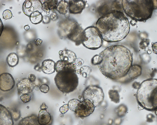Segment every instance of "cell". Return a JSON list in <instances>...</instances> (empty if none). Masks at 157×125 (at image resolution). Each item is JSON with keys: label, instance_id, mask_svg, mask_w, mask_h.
<instances>
[{"label": "cell", "instance_id": "cell-4", "mask_svg": "<svg viewBox=\"0 0 157 125\" xmlns=\"http://www.w3.org/2000/svg\"><path fill=\"white\" fill-rule=\"evenodd\" d=\"M121 2L125 13L136 22H145L151 18L155 8L153 0H123Z\"/></svg>", "mask_w": 157, "mask_h": 125}, {"label": "cell", "instance_id": "cell-3", "mask_svg": "<svg viewBox=\"0 0 157 125\" xmlns=\"http://www.w3.org/2000/svg\"><path fill=\"white\" fill-rule=\"evenodd\" d=\"M55 70L57 73L54 78L55 82L60 91L68 93L76 89L78 78L75 63L60 59L55 63Z\"/></svg>", "mask_w": 157, "mask_h": 125}, {"label": "cell", "instance_id": "cell-16", "mask_svg": "<svg viewBox=\"0 0 157 125\" xmlns=\"http://www.w3.org/2000/svg\"><path fill=\"white\" fill-rule=\"evenodd\" d=\"M60 60H64L71 63H75L76 58L75 54L73 51L67 49L60 50L59 52Z\"/></svg>", "mask_w": 157, "mask_h": 125}, {"label": "cell", "instance_id": "cell-7", "mask_svg": "<svg viewBox=\"0 0 157 125\" xmlns=\"http://www.w3.org/2000/svg\"><path fill=\"white\" fill-rule=\"evenodd\" d=\"M82 96L84 99L89 100L93 103L95 107H96L103 101L104 95L101 87L96 85H90L85 89Z\"/></svg>", "mask_w": 157, "mask_h": 125}, {"label": "cell", "instance_id": "cell-17", "mask_svg": "<svg viewBox=\"0 0 157 125\" xmlns=\"http://www.w3.org/2000/svg\"><path fill=\"white\" fill-rule=\"evenodd\" d=\"M55 62L53 60L48 59L44 60L41 66L42 71L44 73L51 74L55 71Z\"/></svg>", "mask_w": 157, "mask_h": 125}, {"label": "cell", "instance_id": "cell-14", "mask_svg": "<svg viewBox=\"0 0 157 125\" xmlns=\"http://www.w3.org/2000/svg\"><path fill=\"white\" fill-rule=\"evenodd\" d=\"M11 112L5 106L0 104V125H13Z\"/></svg>", "mask_w": 157, "mask_h": 125}, {"label": "cell", "instance_id": "cell-9", "mask_svg": "<svg viewBox=\"0 0 157 125\" xmlns=\"http://www.w3.org/2000/svg\"><path fill=\"white\" fill-rule=\"evenodd\" d=\"M22 8L24 13L29 17L35 12L41 13L43 11L42 5L39 0H26L23 4Z\"/></svg>", "mask_w": 157, "mask_h": 125}, {"label": "cell", "instance_id": "cell-40", "mask_svg": "<svg viewBox=\"0 0 157 125\" xmlns=\"http://www.w3.org/2000/svg\"><path fill=\"white\" fill-rule=\"evenodd\" d=\"M48 108V107L46 106L44 102L40 106V109H46Z\"/></svg>", "mask_w": 157, "mask_h": 125}, {"label": "cell", "instance_id": "cell-35", "mask_svg": "<svg viewBox=\"0 0 157 125\" xmlns=\"http://www.w3.org/2000/svg\"><path fill=\"white\" fill-rule=\"evenodd\" d=\"M50 17V18L53 21L56 20L58 18V14L56 12L52 13L51 14Z\"/></svg>", "mask_w": 157, "mask_h": 125}, {"label": "cell", "instance_id": "cell-1", "mask_svg": "<svg viewBox=\"0 0 157 125\" xmlns=\"http://www.w3.org/2000/svg\"><path fill=\"white\" fill-rule=\"evenodd\" d=\"M132 62L130 50L123 45H117L108 47L100 53L97 65L103 75L117 80L127 75Z\"/></svg>", "mask_w": 157, "mask_h": 125}, {"label": "cell", "instance_id": "cell-28", "mask_svg": "<svg viewBox=\"0 0 157 125\" xmlns=\"http://www.w3.org/2000/svg\"><path fill=\"white\" fill-rule=\"evenodd\" d=\"M31 96L28 94H24L21 95L20 97V99L24 103L29 102L30 100Z\"/></svg>", "mask_w": 157, "mask_h": 125}, {"label": "cell", "instance_id": "cell-32", "mask_svg": "<svg viewBox=\"0 0 157 125\" xmlns=\"http://www.w3.org/2000/svg\"><path fill=\"white\" fill-rule=\"evenodd\" d=\"M84 62L83 60L80 58H76L75 61V64L79 66H82Z\"/></svg>", "mask_w": 157, "mask_h": 125}, {"label": "cell", "instance_id": "cell-5", "mask_svg": "<svg viewBox=\"0 0 157 125\" xmlns=\"http://www.w3.org/2000/svg\"><path fill=\"white\" fill-rule=\"evenodd\" d=\"M139 105L143 109L154 111L157 109V80L149 79L140 84L136 95Z\"/></svg>", "mask_w": 157, "mask_h": 125}, {"label": "cell", "instance_id": "cell-27", "mask_svg": "<svg viewBox=\"0 0 157 125\" xmlns=\"http://www.w3.org/2000/svg\"><path fill=\"white\" fill-rule=\"evenodd\" d=\"M116 111V112L118 116H123L126 113L127 108L125 105L121 104L117 108Z\"/></svg>", "mask_w": 157, "mask_h": 125}, {"label": "cell", "instance_id": "cell-13", "mask_svg": "<svg viewBox=\"0 0 157 125\" xmlns=\"http://www.w3.org/2000/svg\"><path fill=\"white\" fill-rule=\"evenodd\" d=\"M86 2V0H69L68 2L69 13L73 14L81 13L85 8Z\"/></svg>", "mask_w": 157, "mask_h": 125}, {"label": "cell", "instance_id": "cell-39", "mask_svg": "<svg viewBox=\"0 0 157 125\" xmlns=\"http://www.w3.org/2000/svg\"><path fill=\"white\" fill-rule=\"evenodd\" d=\"M42 42V40L39 39H37L35 41V44L37 45H40Z\"/></svg>", "mask_w": 157, "mask_h": 125}, {"label": "cell", "instance_id": "cell-31", "mask_svg": "<svg viewBox=\"0 0 157 125\" xmlns=\"http://www.w3.org/2000/svg\"><path fill=\"white\" fill-rule=\"evenodd\" d=\"M69 108L67 104H64L59 108V111L61 114H64L66 113L68 110Z\"/></svg>", "mask_w": 157, "mask_h": 125}, {"label": "cell", "instance_id": "cell-15", "mask_svg": "<svg viewBox=\"0 0 157 125\" xmlns=\"http://www.w3.org/2000/svg\"><path fill=\"white\" fill-rule=\"evenodd\" d=\"M40 1L42 5L43 11L47 15H49L50 12L54 11L58 2L57 0H41Z\"/></svg>", "mask_w": 157, "mask_h": 125}, {"label": "cell", "instance_id": "cell-24", "mask_svg": "<svg viewBox=\"0 0 157 125\" xmlns=\"http://www.w3.org/2000/svg\"><path fill=\"white\" fill-rule=\"evenodd\" d=\"M92 71L91 68L87 66H84L76 70V73L81 75L83 77L86 78L90 75Z\"/></svg>", "mask_w": 157, "mask_h": 125}, {"label": "cell", "instance_id": "cell-34", "mask_svg": "<svg viewBox=\"0 0 157 125\" xmlns=\"http://www.w3.org/2000/svg\"><path fill=\"white\" fill-rule=\"evenodd\" d=\"M43 22L44 23L47 24L50 22V18L47 15L43 16Z\"/></svg>", "mask_w": 157, "mask_h": 125}, {"label": "cell", "instance_id": "cell-43", "mask_svg": "<svg viewBox=\"0 0 157 125\" xmlns=\"http://www.w3.org/2000/svg\"><path fill=\"white\" fill-rule=\"evenodd\" d=\"M63 125H65V124H63Z\"/></svg>", "mask_w": 157, "mask_h": 125}, {"label": "cell", "instance_id": "cell-37", "mask_svg": "<svg viewBox=\"0 0 157 125\" xmlns=\"http://www.w3.org/2000/svg\"><path fill=\"white\" fill-rule=\"evenodd\" d=\"M4 26L0 18V37L3 30Z\"/></svg>", "mask_w": 157, "mask_h": 125}, {"label": "cell", "instance_id": "cell-41", "mask_svg": "<svg viewBox=\"0 0 157 125\" xmlns=\"http://www.w3.org/2000/svg\"><path fill=\"white\" fill-rule=\"evenodd\" d=\"M29 28L30 27L28 25H25L24 27V29L26 31L28 30L29 29Z\"/></svg>", "mask_w": 157, "mask_h": 125}, {"label": "cell", "instance_id": "cell-8", "mask_svg": "<svg viewBox=\"0 0 157 125\" xmlns=\"http://www.w3.org/2000/svg\"><path fill=\"white\" fill-rule=\"evenodd\" d=\"M95 107L91 102L88 99H85L78 103L74 112L76 116L83 118L93 113Z\"/></svg>", "mask_w": 157, "mask_h": 125}, {"label": "cell", "instance_id": "cell-30", "mask_svg": "<svg viewBox=\"0 0 157 125\" xmlns=\"http://www.w3.org/2000/svg\"><path fill=\"white\" fill-rule=\"evenodd\" d=\"M40 90L42 93H46L49 91V87L47 84H43L40 87Z\"/></svg>", "mask_w": 157, "mask_h": 125}, {"label": "cell", "instance_id": "cell-25", "mask_svg": "<svg viewBox=\"0 0 157 125\" xmlns=\"http://www.w3.org/2000/svg\"><path fill=\"white\" fill-rule=\"evenodd\" d=\"M108 94L111 101L115 103L119 102L120 96L117 91L115 90H110L109 91Z\"/></svg>", "mask_w": 157, "mask_h": 125}, {"label": "cell", "instance_id": "cell-20", "mask_svg": "<svg viewBox=\"0 0 157 125\" xmlns=\"http://www.w3.org/2000/svg\"><path fill=\"white\" fill-rule=\"evenodd\" d=\"M142 70V68L140 65L134 64L130 67L127 75L131 78L135 79L140 75Z\"/></svg>", "mask_w": 157, "mask_h": 125}, {"label": "cell", "instance_id": "cell-38", "mask_svg": "<svg viewBox=\"0 0 157 125\" xmlns=\"http://www.w3.org/2000/svg\"><path fill=\"white\" fill-rule=\"evenodd\" d=\"M140 84L137 82H135L132 84L133 88L135 89L138 88L140 86Z\"/></svg>", "mask_w": 157, "mask_h": 125}, {"label": "cell", "instance_id": "cell-12", "mask_svg": "<svg viewBox=\"0 0 157 125\" xmlns=\"http://www.w3.org/2000/svg\"><path fill=\"white\" fill-rule=\"evenodd\" d=\"M35 86L34 83L29 81L28 78H23L17 84L18 94L20 95L30 93L34 89Z\"/></svg>", "mask_w": 157, "mask_h": 125}, {"label": "cell", "instance_id": "cell-2", "mask_svg": "<svg viewBox=\"0 0 157 125\" xmlns=\"http://www.w3.org/2000/svg\"><path fill=\"white\" fill-rule=\"evenodd\" d=\"M96 27L102 39L109 42L120 41L129 33L130 25L127 17L121 11L111 10L98 20Z\"/></svg>", "mask_w": 157, "mask_h": 125}, {"label": "cell", "instance_id": "cell-22", "mask_svg": "<svg viewBox=\"0 0 157 125\" xmlns=\"http://www.w3.org/2000/svg\"><path fill=\"white\" fill-rule=\"evenodd\" d=\"M6 61L8 65L10 66L11 67L15 66L18 64V56L14 52L11 53L8 55Z\"/></svg>", "mask_w": 157, "mask_h": 125}, {"label": "cell", "instance_id": "cell-18", "mask_svg": "<svg viewBox=\"0 0 157 125\" xmlns=\"http://www.w3.org/2000/svg\"><path fill=\"white\" fill-rule=\"evenodd\" d=\"M37 117L38 122L40 125H47L51 121L50 114L46 109H40Z\"/></svg>", "mask_w": 157, "mask_h": 125}, {"label": "cell", "instance_id": "cell-6", "mask_svg": "<svg viewBox=\"0 0 157 125\" xmlns=\"http://www.w3.org/2000/svg\"><path fill=\"white\" fill-rule=\"evenodd\" d=\"M103 41L96 27L89 26L84 30L82 44L86 48L91 50L97 49L101 46Z\"/></svg>", "mask_w": 157, "mask_h": 125}, {"label": "cell", "instance_id": "cell-19", "mask_svg": "<svg viewBox=\"0 0 157 125\" xmlns=\"http://www.w3.org/2000/svg\"><path fill=\"white\" fill-rule=\"evenodd\" d=\"M36 115L32 114L21 120L18 125H40L38 123Z\"/></svg>", "mask_w": 157, "mask_h": 125}, {"label": "cell", "instance_id": "cell-36", "mask_svg": "<svg viewBox=\"0 0 157 125\" xmlns=\"http://www.w3.org/2000/svg\"><path fill=\"white\" fill-rule=\"evenodd\" d=\"M34 69L36 71H37L41 72L42 71L41 66L39 63H38L36 65Z\"/></svg>", "mask_w": 157, "mask_h": 125}, {"label": "cell", "instance_id": "cell-42", "mask_svg": "<svg viewBox=\"0 0 157 125\" xmlns=\"http://www.w3.org/2000/svg\"><path fill=\"white\" fill-rule=\"evenodd\" d=\"M34 89L36 91H38L40 89V87L37 85H35L34 87Z\"/></svg>", "mask_w": 157, "mask_h": 125}, {"label": "cell", "instance_id": "cell-29", "mask_svg": "<svg viewBox=\"0 0 157 125\" xmlns=\"http://www.w3.org/2000/svg\"><path fill=\"white\" fill-rule=\"evenodd\" d=\"M3 18L5 20H8L11 19L13 16L10 10L6 9L4 11L2 14Z\"/></svg>", "mask_w": 157, "mask_h": 125}, {"label": "cell", "instance_id": "cell-21", "mask_svg": "<svg viewBox=\"0 0 157 125\" xmlns=\"http://www.w3.org/2000/svg\"><path fill=\"white\" fill-rule=\"evenodd\" d=\"M68 2L66 0H61L57 5L56 9L60 14L68 17Z\"/></svg>", "mask_w": 157, "mask_h": 125}, {"label": "cell", "instance_id": "cell-11", "mask_svg": "<svg viewBox=\"0 0 157 125\" xmlns=\"http://www.w3.org/2000/svg\"><path fill=\"white\" fill-rule=\"evenodd\" d=\"M15 81L11 74L4 73L0 75V89L3 91H10L15 86Z\"/></svg>", "mask_w": 157, "mask_h": 125}, {"label": "cell", "instance_id": "cell-10", "mask_svg": "<svg viewBox=\"0 0 157 125\" xmlns=\"http://www.w3.org/2000/svg\"><path fill=\"white\" fill-rule=\"evenodd\" d=\"M83 30L82 27L75 21L66 37L74 42L76 45H79L82 44Z\"/></svg>", "mask_w": 157, "mask_h": 125}, {"label": "cell", "instance_id": "cell-26", "mask_svg": "<svg viewBox=\"0 0 157 125\" xmlns=\"http://www.w3.org/2000/svg\"><path fill=\"white\" fill-rule=\"evenodd\" d=\"M80 102V101L76 98L70 100L67 104L69 109L71 111L75 112L78 103Z\"/></svg>", "mask_w": 157, "mask_h": 125}, {"label": "cell", "instance_id": "cell-33", "mask_svg": "<svg viewBox=\"0 0 157 125\" xmlns=\"http://www.w3.org/2000/svg\"><path fill=\"white\" fill-rule=\"evenodd\" d=\"M28 78L31 82L34 83L36 81V76L34 74H30L28 75Z\"/></svg>", "mask_w": 157, "mask_h": 125}, {"label": "cell", "instance_id": "cell-23", "mask_svg": "<svg viewBox=\"0 0 157 125\" xmlns=\"http://www.w3.org/2000/svg\"><path fill=\"white\" fill-rule=\"evenodd\" d=\"M29 19L31 23L34 24H37L41 23L43 20V16L41 13L36 12L32 14Z\"/></svg>", "mask_w": 157, "mask_h": 125}]
</instances>
